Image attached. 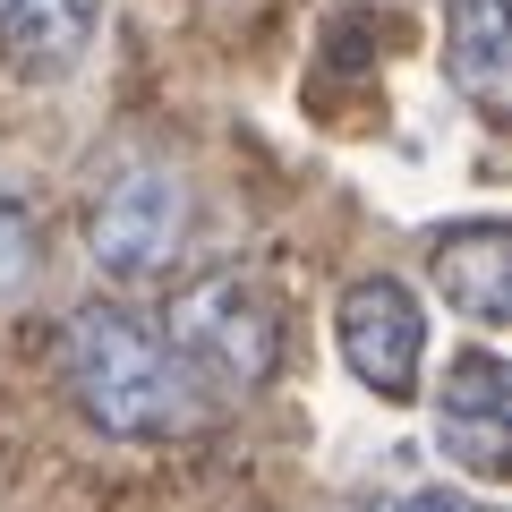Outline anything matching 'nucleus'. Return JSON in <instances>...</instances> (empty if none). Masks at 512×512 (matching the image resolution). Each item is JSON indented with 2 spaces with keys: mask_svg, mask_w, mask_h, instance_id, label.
<instances>
[{
  "mask_svg": "<svg viewBox=\"0 0 512 512\" xmlns=\"http://www.w3.org/2000/svg\"><path fill=\"white\" fill-rule=\"evenodd\" d=\"M60 384L86 410V427L120 444H171L205 419V384L163 350V333L103 299L60 325Z\"/></svg>",
  "mask_w": 512,
  "mask_h": 512,
  "instance_id": "1",
  "label": "nucleus"
},
{
  "mask_svg": "<svg viewBox=\"0 0 512 512\" xmlns=\"http://www.w3.org/2000/svg\"><path fill=\"white\" fill-rule=\"evenodd\" d=\"M188 222H197L188 171L163 163V154H128V163H111V180L86 205V256L103 282H154L188 248Z\"/></svg>",
  "mask_w": 512,
  "mask_h": 512,
  "instance_id": "3",
  "label": "nucleus"
},
{
  "mask_svg": "<svg viewBox=\"0 0 512 512\" xmlns=\"http://www.w3.org/2000/svg\"><path fill=\"white\" fill-rule=\"evenodd\" d=\"M333 350L376 402H419L427 376V299L402 274H359L333 299Z\"/></svg>",
  "mask_w": 512,
  "mask_h": 512,
  "instance_id": "4",
  "label": "nucleus"
},
{
  "mask_svg": "<svg viewBox=\"0 0 512 512\" xmlns=\"http://www.w3.org/2000/svg\"><path fill=\"white\" fill-rule=\"evenodd\" d=\"M94 26H103V0H9L0 52L18 77H69L94 52Z\"/></svg>",
  "mask_w": 512,
  "mask_h": 512,
  "instance_id": "8",
  "label": "nucleus"
},
{
  "mask_svg": "<svg viewBox=\"0 0 512 512\" xmlns=\"http://www.w3.org/2000/svg\"><path fill=\"white\" fill-rule=\"evenodd\" d=\"M43 248H35V214H26L9 188H0V299H18L26 282H35Z\"/></svg>",
  "mask_w": 512,
  "mask_h": 512,
  "instance_id": "9",
  "label": "nucleus"
},
{
  "mask_svg": "<svg viewBox=\"0 0 512 512\" xmlns=\"http://www.w3.org/2000/svg\"><path fill=\"white\" fill-rule=\"evenodd\" d=\"M350 512H495V504L453 495V487H384V495H359Z\"/></svg>",
  "mask_w": 512,
  "mask_h": 512,
  "instance_id": "10",
  "label": "nucleus"
},
{
  "mask_svg": "<svg viewBox=\"0 0 512 512\" xmlns=\"http://www.w3.org/2000/svg\"><path fill=\"white\" fill-rule=\"evenodd\" d=\"M154 333L205 393H256L282 367V291L256 265H222V274H197L188 291H171Z\"/></svg>",
  "mask_w": 512,
  "mask_h": 512,
  "instance_id": "2",
  "label": "nucleus"
},
{
  "mask_svg": "<svg viewBox=\"0 0 512 512\" xmlns=\"http://www.w3.org/2000/svg\"><path fill=\"white\" fill-rule=\"evenodd\" d=\"M436 444L453 470L470 478H504L512 461V367L495 350H461L444 359V393H436Z\"/></svg>",
  "mask_w": 512,
  "mask_h": 512,
  "instance_id": "5",
  "label": "nucleus"
},
{
  "mask_svg": "<svg viewBox=\"0 0 512 512\" xmlns=\"http://www.w3.org/2000/svg\"><path fill=\"white\" fill-rule=\"evenodd\" d=\"M444 77L470 111L504 120L512 103V0H444Z\"/></svg>",
  "mask_w": 512,
  "mask_h": 512,
  "instance_id": "7",
  "label": "nucleus"
},
{
  "mask_svg": "<svg viewBox=\"0 0 512 512\" xmlns=\"http://www.w3.org/2000/svg\"><path fill=\"white\" fill-rule=\"evenodd\" d=\"M427 265H436V291L453 316H470L478 333L512 325V231L495 214H461L436 231V248H427Z\"/></svg>",
  "mask_w": 512,
  "mask_h": 512,
  "instance_id": "6",
  "label": "nucleus"
}]
</instances>
